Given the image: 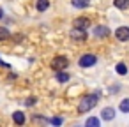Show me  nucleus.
<instances>
[{"label": "nucleus", "instance_id": "nucleus-1", "mask_svg": "<svg viewBox=\"0 0 129 127\" xmlns=\"http://www.w3.org/2000/svg\"><path fill=\"white\" fill-rule=\"evenodd\" d=\"M95 106H97V95H95V94L85 95V97L80 101L78 113H88V111H90V109H94Z\"/></svg>", "mask_w": 129, "mask_h": 127}, {"label": "nucleus", "instance_id": "nucleus-2", "mask_svg": "<svg viewBox=\"0 0 129 127\" xmlns=\"http://www.w3.org/2000/svg\"><path fill=\"white\" fill-rule=\"evenodd\" d=\"M67 65H69V60L66 57H55L51 60V69L53 71H66Z\"/></svg>", "mask_w": 129, "mask_h": 127}, {"label": "nucleus", "instance_id": "nucleus-3", "mask_svg": "<svg viewBox=\"0 0 129 127\" xmlns=\"http://www.w3.org/2000/svg\"><path fill=\"white\" fill-rule=\"evenodd\" d=\"M95 62H97V57L92 53H85L80 57V67H92Z\"/></svg>", "mask_w": 129, "mask_h": 127}, {"label": "nucleus", "instance_id": "nucleus-4", "mask_svg": "<svg viewBox=\"0 0 129 127\" xmlns=\"http://www.w3.org/2000/svg\"><path fill=\"white\" fill-rule=\"evenodd\" d=\"M71 37H73L74 41H78V43H85V41H87V30H81V28H74V27H73Z\"/></svg>", "mask_w": 129, "mask_h": 127}, {"label": "nucleus", "instance_id": "nucleus-5", "mask_svg": "<svg viewBox=\"0 0 129 127\" xmlns=\"http://www.w3.org/2000/svg\"><path fill=\"white\" fill-rule=\"evenodd\" d=\"M115 37H117L118 41H122V43L129 41V27H118V28L115 30Z\"/></svg>", "mask_w": 129, "mask_h": 127}, {"label": "nucleus", "instance_id": "nucleus-6", "mask_svg": "<svg viewBox=\"0 0 129 127\" xmlns=\"http://www.w3.org/2000/svg\"><path fill=\"white\" fill-rule=\"evenodd\" d=\"M73 27H74V28H81V30H87V28L90 27V20H88V18H83V16H80V18H76V20H74Z\"/></svg>", "mask_w": 129, "mask_h": 127}, {"label": "nucleus", "instance_id": "nucleus-7", "mask_svg": "<svg viewBox=\"0 0 129 127\" xmlns=\"http://www.w3.org/2000/svg\"><path fill=\"white\" fill-rule=\"evenodd\" d=\"M101 118L103 120H106V122H110V120H113L115 118V109L113 108H103V111H101Z\"/></svg>", "mask_w": 129, "mask_h": 127}, {"label": "nucleus", "instance_id": "nucleus-8", "mask_svg": "<svg viewBox=\"0 0 129 127\" xmlns=\"http://www.w3.org/2000/svg\"><path fill=\"white\" fill-rule=\"evenodd\" d=\"M94 35H95V37H108V35H110V30H108V27L99 25V27L94 28Z\"/></svg>", "mask_w": 129, "mask_h": 127}, {"label": "nucleus", "instance_id": "nucleus-9", "mask_svg": "<svg viewBox=\"0 0 129 127\" xmlns=\"http://www.w3.org/2000/svg\"><path fill=\"white\" fill-rule=\"evenodd\" d=\"M13 122L18 123V125H23V123H25V115H23V111H14V113H13Z\"/></svg>", "mask_w": 129, "mask_h": 127}, {"label": "nucleus", "instance_id": "nucleus-10", "mask_svg": "<svg viewBox=\"0 0 129 127\" xmlns=\"http://www.w3.org/2000/svg\"><path fill=\"white\" fill-rule=\"evenodd\" d=\"M36 7H37V11H39V13H44V11L50 7V0H37Z\"/></svg>", "mask_w": 129, "mask_h": 127}, {"label": "nucleus", "instance_id": "nucleus-11", "mask_svg": "<svg viewBox=\"0 0 129 127\" xmlns=\"http://www.w3.org/2000/svg\"><path fill=\"white\" fill-rule=\"evenodd\" d=\"M71 4L74 7H78V9H85V7H88L90 0H71Z\"/></svg>", "mask_w": 129, "mask_h": 127}, {"label": "nucleus", "instance_id": "nucleus-12", "mask_svg": "<svg viewBox=\"0 0 129 127\" xmlns=\"http://www.w3.org/2000/svg\"><path fill=\"white\" fill-rule=\"evenodd\" d=\"M113 6H115L117 9L124 11V9H127V7H129V0H113Z\"/></svg>", "mask_w": 129, "mask_h": 127}, {"label": "nucleus", "instance_id": "nucleus-13", "mask_svg": "<svg viewBox=\"0 0 129 127\" xmlns=\"http://www.w3.org/2000/svg\"><path fill=\"white\" fill-rule=\"evenodd\" d=\"M87 127H99L101 125V120L99 118H94V116H90V118H87Z\"/></svg>", "mask_w": 129, "mask_h": 127}, {"label": "nucleus", "instance_id": "nucleus-14", "mask_svg": "<svg viewBox=\"0 0 129 127\" xmlns=\"http://www.w3.org/2000/svg\"><path fill=\"white\" fill-rule=\"evenodd\" d=\"M57 81H60V83L69 81V74L67 72H62V71H57Z\"/></svg>", "mask_w": 129, "mask_h": 127}, {"label": "nucleus", "instance_id": "nucleus-15", "mask_svg": "<svg viewBox=\"0 0 129 127\" xmlns=\"http://www.w3.org/2000/svg\"><path fill=\"white\" fill-rule=\"evenodd\" d=\"M115 71H117L120 76H125V74H127V67H125V64H122V62H120V64H117Z\"/></svg>", "mask_w": 129, "mask_h": 127}, {"label": "nucleus", "instance_id": "nucleus-16", "mask_svg": "<svg viewBox=\"0 0 129 127\" xmlns=\"http://www.w3.org/2000/svg\"><path fill=\"white\" fill-rule=\"evenodd\" d=\"M118 109H120L122 113H129V99H122V102H120Z\"/></svg>", "mask_w": 129, "mask_h": 127}, {"label": "nucleus", "instance_id": "nucleus-17", "mask_svg": "<svg viewBox=\"0 0 129 127\" xmlns=\"http://www.w3.org/2000/svg\"><path fill=\"white\" fill-rule=\"evenodd\" d=\"M9 28H6V27H0V41H6V39H9Z\"/></svg>", "mask_w": 129, "mask_h": 127}, {"label": "nucleus", "instance_id": "nucleus-18", "mask_svg": "<svg viewBox=\"0 0 129 127\" xmlns=\"http://www.w3.org/2000/svg\"><path fill=\"white\" fill-rule=\"evenodd\" d=\"M46 122H50L53 125H62L64 123V118L62 116H53V118H46Z\"/></svg>", "mask_w": 129, "mask_h": 127}, {"label": "nucleus", "instance_id": "nucleus-19", "mask_svg": "<svg viewBox=\"0 0 129 127\" xmlns=\"http://www.w3.org/2000/svg\"><path fill=\"white\" fill-rule=\"evenodd\" d=\"M25 104H27V106H34V104H36V97H30V99H28Z\"/></svg>", "mask_w": 129, "mask_h": 127}, {"label": "nucleus", "instance_id": "nucleus-20", "mask_svg": "<svg viewBox=\"0 0 129 127\" xmlns=\"http://www.w3.org/2000/svg\"><path fill=\"white\" fill-rule=\"evenodd\" d=\"M2 16H4V9H2V7H0V18H2Z\"/></svg>", "mask_w": 129, "mask_h": 127}]
</instances>
